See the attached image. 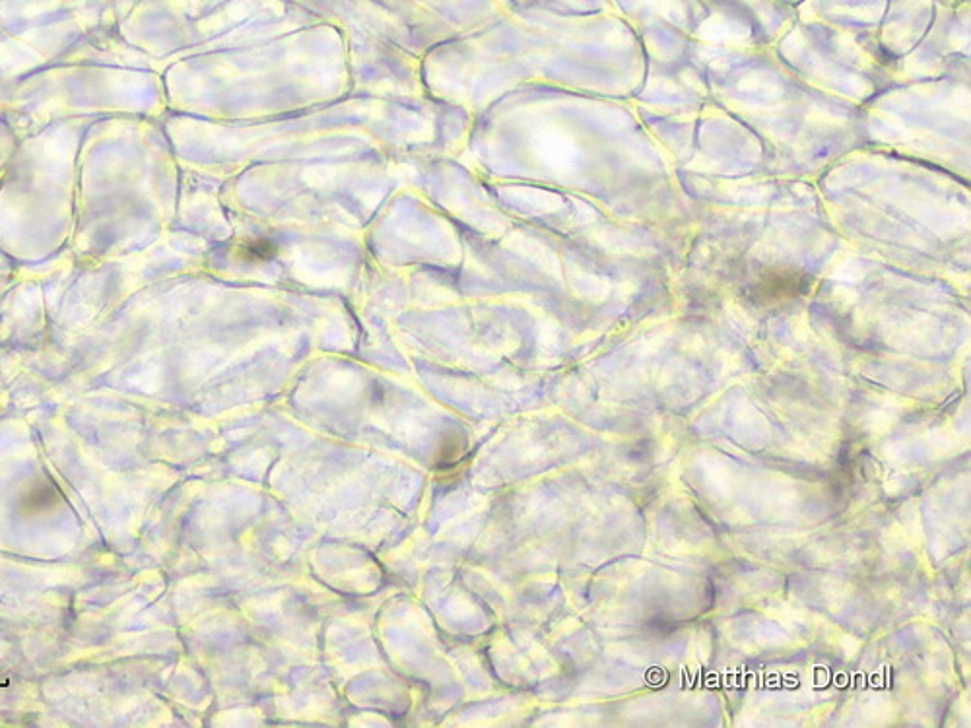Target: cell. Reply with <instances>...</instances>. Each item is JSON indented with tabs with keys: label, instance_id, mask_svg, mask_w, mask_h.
Listing matches in <instances>:
<instances>
[{
	"label": "cell",
	"instance_id": "cell-1",
	"mask_svg": "<svg viewBox=\"0 0 971 728\" xmlns=\"http://www.w3.org/2000/svg\"><path fill=\"white\" fill-rule=\"evenodd\" d=\"M274 247L268 243V241H249L245 247H243V253L247 259H268L270 255H274Z\"/></svg>",
	"mask_w": 971,
	"mask_h": 728
}]
</instances>
